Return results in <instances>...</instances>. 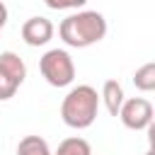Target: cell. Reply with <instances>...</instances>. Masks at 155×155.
<instances>
[{
	"instance_id": "1",
	"label": "cell",
	"mask_w": 155,
	"mask_h": 155,
	"mask_svg": "<svg viewBox=\"0 0 155 155\" xmlns=\"http://www.w3.org/2000/svg\"><path fill=\"white\" fill-rule=\"evenodd\" d=\"M58 36L70 48H87L92 44H99L107 36V19L97 10H82L68 15L58 24Z\"/></svg>"
},
{
	"instance_id": "2",
	"label": "cell",
	"mask_w": 155,
	"mask_h": 155,
	"mask_svg": "<svg viewBox=\"0 0 155 155\" xmlns=\"http://www.w3.org/2000/svg\"><path fill=\"white\" fill-rule=\"evenodd\" d=\"M99 94L92 85H78L73 87L63 102H61V119L65 126L70 128H90L97 119V111H99Z\"/></svg>"
},
{
	"instance_id": "3",
	"label": "cell",
	"mask_w": 155,
	"mask_h": 155,
	"mask_svg": "<svg viewBox=\"0 0 155 155\" xmlns=\"http://www.w3.org/2000/svg\"><path fill=\"white\" fill-rule=\"evenodd\" d=\"M39 70L51 87H68L75 80V63L68 51L51 48L39 58Z\"/></svg>"
},
{
	"instance_id": "4",
	"label": "cell",
	"mask_w": 155,
	"mask_h": 155,
	"mask_svg": "<svg viewBox=\"0 0 155 155\" xmlns=\"http://www.w3.org/2000/svg\"><path fill=\"white\" fill-rule=\"evenodd\" d=\"M119 119H121V124L126 128L143 131L155 119V109H153V104L145 97H131V99H124L121 111H119Z\"/></svg>"
},
{
	"instance_id": "5",
	"label": "cell",
	"mask_w": 155,
	"mask_h": 155,
	"mask_svg": "<svg viewBox=\"0 0 155 155\" xmlns=\"http://www.w3.org/2000/svg\"><path fill=\"white\" fill-rule=\"evenodd\" d=\"M53 22L46 17H29L22 24V39L27 46H46L53 39Z\"/></svg>"
},
{
	"instance_id": "6",
	"label": "cell",
	"mask_w": 155,
	"mask_h": 155,
	"mask_svg": "<svg viewBox=\"0 0 155 155\" xmlns=\"http://www.w3.org/2000/svg\"><path fill=\"white\" fill-rule=\"evenodd\" d=\"M99 99L104 102V107H107V111L111 116H119L121 104H124V87H121V82L119 80H104Z\"/></svg>"
},
{
	"instance_id": "7",
	"label": "cell",
	"mask_w": 155,
	"mask_h": 155,
	"mask_svg": "<svg viewBox=\"0 0 155 155\" xmlns=\"http://www.w3.org/2000/svg\"><path fill=\"white\" fill-rule=\"evenodd\" d=\"M0 70L5 73V75H10L15 82H24V78H27V65H24V61L15 53V51H2L0 53Z\"/></svg>"
},
{
	"instance_id": "8",
	"label": "cell",
	"mask_w": 155,
	"mask_h": 155,
	"mask_svg": "<svg viewBox=\"0 0 155 155\" xmlns=\"http://www.w3.org/2000/svg\"><path fill=\"white\" fill-rule=\"evenodd\" d=\"M17 155H53L41 136H24L17 143Z\"/></svg>"
},
{
	"instance_id": "9",
	"label": "cell",
	"mask_w": 155,
	"mask_h": 155,
	"mask_svg": "<svg viewBox=\"0 0 155 155\" xmlns=\"http://www.w3.org/2000/svg\"><path fill=\"white\" fill-rule=\"evenodd\" d=\"M53 155H92V148H90V143L85 138L70 136V138H65V140L58 143V148H56Z\"/></svg>"
},
{
	"instance_id": "10",
	"label": "cell",
	"mask_w": 155,
	"mask_h": 155,
	"mask_svg": "<svg viewBox=\"0 0 155 155\" xmlns=\"http://www.w3.org/2000/svg\"><path fill=\"white\" fill-rule=\"evenodd\" d=\"M133 85L140 92H155V63H145L133 73Z\"/></svg>"
},
{
	"instance_id": "11",
	"label": "cell",
	"mask_w": 155,
	"mask_h": 155,
	"mask_svg": "<svg viewBox=\"0 0 155 155\" xmlns=\"http://www.w3.org/2000/svg\"><path fill=\"white\" fill-rule=\"evenodd\" d=\"M19 90V82H15L10 75H5L2 70H0V102H5V99H10V97H15V92Z\"/></svg>"
},
{
	"instance_id": "12",
	"label": "cell",
	"mask_w": 155,
	"mask_h": 155,
	"mask_svg": "<svg viewBox=\"0 0 155 155\" xmlns=\"http://www.w3.org/2000/svg\"><path fill=\"white\" fill-rule=\"evenodd\" d=\"M51 10H78L82 7L87 0H44Z\"/></svg>"
},
{
	"instance_id": "13",
	"label": "cell",
	"mask_w": 155,
	"mask_h": 155,
	"mask_svg": "<svg viewBox=\"0 0 155 155\" xmlns=\"http://www.w3.org/2000/svg\"><path fill=\"white\" fill-rule=\"evenodd\" d=\"M145 131H148V145H150V148H148V153H150V155H155V119L150 121V126H148Z\"/></svg>"
},
{
	"instance_id": "14",
	"label": "cell",
	"mask_w": 155,
	"mask_h": 155,
	"mask_svg": "<svg viewBox=\"0 0 155 155\" xmlns=\"http://www.w3.org/2000/svg\"><path fill=\"white\" fill-rule=\"evenodd\" d=\"M5 24H7V7L0 2V29H2Z\"/></svg>"
},
{
	"instance_id": "15",
	"label": "cell",
	"mask_w": 155,
	"mask_h": 155,
	"mask_svg": "<svg viewBox=\"0 0 155 155\" xmlns=\"http://www.w3.org/2000/svg\"><path fill=\"white\" fill-rule=\"evenodd\" d=\"M145 155H150V153H145Z\"/></svg>"
},
{
	"instance_id": "16",
	"label": "cell",
	"mask_w": 155,
	"mask_h": 155,
	"mask_svg": "<svg viewBox=\"0 0 155 155\" xmlns=\"http://www.w3.org/2000/svg\"><path fill=\"white\" fill-rule=\"evenodd\" d=\"M0 31H2V29H0Z\"/></svg>"
}]
</instances>
